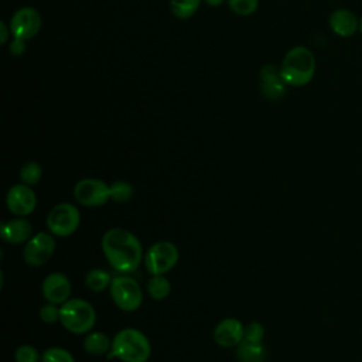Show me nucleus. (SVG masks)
Segmentation results:
<instances>
[{
    "mask_svg": "<svg viewBox=\"0 0 362 362\" xmlns=\"http://www.w3.org/2000/svg\"><path fill=\"white\" fill-rule=\"evenodd\" d=\"M100 246L107 263L120 274L136 272L144 257L139 238L123 228L107 229L102 236Z\"/></svg>",
    "mask_w": 362,
    "mask_h": 362,
    "instance_id": "nucleus-1",
    "label": "nucleus"
},
{
    "mask_svg": "<svg viewBox=\"0 0 362 362\" xmlns=\"http://www.w3.org/2000/svg\"><path fill=\"white\" fill-rule=\"evenodd\" d=\"M151 355V345L146 334L137 328H123L112 338L107 358H116L122 362H147Z\"/></svg>",
    "mask_w": 362,
    "mask_h": 362,
    "instance_id": "nucleus-2",
    "label": "nucleus"
},
{
    "mask_svg": "<svg viewBox=\"0 0 362 362\" xmlns=\"http://www.w3.org/2000/svg\"><path fill=\"white\" fill-rule=\"evenodd\" d=\"M315 74L314 54L305 47H293L283 58L280 75L287 85L304 86L311 82Z\"/></svg>",
    "mask_w": 362,
    "mask_h": 362,
    "instance_id": "nucleus-3",
    "label": "nucleus"
},
{
    "mask_svg": "<svg viewBox=\"0 0 362 362\" xmlns=\"http://www.w3.org/2000/svg\"><path fill=\"white\" fill-rule=\"evenodd\" d=\"M59 322L71 334H88L95 327L96 311L83 298H69L59 305Z\"/></svg>",
    "mask_w": 362,
    "mask_h": 362,
    "instance_id": "nucleus-4",
    "label": "nucleus"
},
{
    "mask_svg": "<svg viewBox=\"0 0 362 362\" xmlns=\"http://www.w3.org/2000/svg\"><path fill=\"white\" fill-rule=\"evenodd\" d=\"M109 293L116 307L126 313L139 310L143 303V290L139 281L129 274L115 276L112 279Z\"/></svg>",
    "mask_w": 362,
    "mask_h": 362,
    "instance_id": "nucleus-5",
    "label": "nucleus"
},
{
    "mask_svg": "<svg viewBox=\"0 0 362 362\" xmlns=\"http://www.w3.org/2000/svg\"><path fill=\"white\" fill-rule=\"evenodd\" d=\"M47 228L57 238H66L76 232L81 223V212L71 202H59L54 205L47 215Z\"/></svg>",
    "mask_w": 362,
    "mask_h": 362,
    "instance_id": "nucleus-6",
    "label": "nucleus"
},
{
    "mask_svg": "<svg viewBox=\"0 0 362 362\" xmlns=\"http://www.w3.org/2000/svg\"><path fill=\"white\" fill-rule=\"evenodd\" d=\"M180 259L178 247L170 240H158L153 243L144 253L143 263L146 270L154 274H165L175 267Z\"/></svg>",
    "mask_w": 362,
    "mask_h": 362,
    "instance_id": "nucleus-7",
    "label": "nucleus"
},
{
    "mask_svg": "<svg viewBox=\"0 0 362 362\" xmlns=\"http://www.w3.org/2000/svg\"><path fill=\"white\" fill-rule=\"evenodd\" d=\"M55 249V236L51 232H38L25 242L23 259L28 266L40 267L52 257Z\"/></svg>",
    "mask_w": 362,
    "mask_h": 362,
    "instance_id": "nucleus-8",
    "label": "nucleus"
},
{
    "mask_svg": "<svg viewBox=\"0 0 362 362\" xmlns=\"http://www.w3.org/2000/svg\"><path fill=\"white\" fill-rule=\"evenodd\" d=\"M74 198L83 206H102L110 201V185L99 178H82L74 187Z\"/></svg>",
    "mask_w": 362,
    "mask_h": 362,
    "instance_id": "nucleus-9",
    "label": "nucleus"
},
{
    "mask_svg": "<svg viewBox=\"0 0 362 362\" xmlns=\"http://www.w3.org/2000/svg\"><path fill=\"white\" fill-rule=\"evenodd\" d=\"M6 206L16 216H27L35 211L37 194L27 184H14L6 194Z\"/></svg>",
    "mask_w": 362,
    "mask_h": 362,
    "instance_id": "nucleus-10",
    "label": "nucleus"
},
{
    "mask_svg": "<svg viewBox=\"0 0 362 362\" xmlns=\"http://www.w3.org/2000/svg\"><path fill=\"white\" fill-rule=\"evenodd\" d=\"M41 30V16L33 7L18 8L10 20V33L14 38L27 41L38 34Z\"/></svg>",
    "mask_w": 362,
    "mask_h": 362,
    "instance_id": "nucleus-11",
    "label": "nucleus"
},
{
    "mask_svg": "<svg viewBox=\"0 0 362 362\" xmlns=\"http://www.w3.org/2000/svg\"><path fill=\"white\" fill-rule=\"evenodd\" d=\"M71 288H72L71 280L68 279L66 274L61 272L49 273L42 280V284H41L42 297L48 303H54L58 305L64 304L71 298Z\"/></svg>",
    "mask_w": 362,
    "mask_h": 362,
    "instance_id": "nucleus-12",
    "label": "nucleus"
},
{
    "mask_svg": "<svg viewBox=\"0 0 362 362\" xmlns=\"http://www.w3.org/2000/svg\"><path fill=\"white\" fill-rule=\"evenodd\" d=\"M243 338L245 325L238 318H223L214 328V341L222 348H236Z\"/></svg>",
    "mask_w": 362,
    "mask_h": 362,
    "instance_id": "nucleus-13",
    "label": "nucleus"
},
{
    "mask_svg": "<svg viewBox=\"0 0 362 362\" xmlns=\"http://www.w3.org/2000/svg\"><path fill=\"white\" fill-rule=\"evenodd\" d=\"M286 82L280 75V69L274 65H264L260 69V89L264 98L279 100L286 93Z\"/></svg>",
    "mask_w": 362,
    "mask_h": 362,
    "instance_id": "nucleus-14",
    "label": "nucleus"
},
{
    "mask_svg": "<svg viewBox=\"0 0 362 362\" xmlns=\"http://www.w3.org/2000/svg\"><path fill=\"white\" fill-rule=\"evenodd\" d=\"M0 235L4 242L10 245H20L33 236V226L27 219L17 216L1 225Z\"/></svg>",
    "mask_w": 362,
    "mask_h": 362,
    "instance_id": "nucleus-15",
    "label": "nucleus"
},
{
    "mask_svg": "<svg viewBox=\"0 0 362 362\" xmlns=\"http://www.w3.org/2000/svg\"><path fill=\"white\" fill-rule=\"evenodd\" d=\"M329 27L338 37L348 38L352 37L356 30H359V20L352 11L338 8L329 16Z\"/></svg>",
    "mask_w": 362,
    "mask_h": 362,
    "instance_id": "nucleus-16",
    "label": "nucleus"
},
{
    "mask_svg": "<svg viewBox=\"0 0 362 362\" xmlns=\"http://www.w3.org/2000/svg\"><path fill=\"white\" fill-rule=\"evenodd\" d=\"M112 339L100 331H90L83 338V349L92 356H102L110 352Z\"/></svg>",
    "mask_w": 362,
    "mask_h": 362,
    "instance_id": "nucleus-17",
    "label": "nucleus"
},
{
    "mask_svg": "<svg viewBox=\"0 0 362 362\" xmlns=\"http://www.w3.org/2000/svg\"><path fill=\"white\" fill-rule=\"evenodd\" d=\"M236 358L240 362H264L266 349L262 342H249L243 339L236 346Z\"/></svg>",
    "mask_w": 362,
    "mask_h": 362,
    "instance_id": "nucleus-18",
    "label": "nucleus"
},
{
    "mask_svg": "<svg viewBox=\"0 0 362 362\" xmlns=\"http://www.w3.org/2000/svg\"><path fill=\"white\" fill-rule=\"evenodd\" d=\"M147 293L156 301L165 300L171 293V283L165 274H154L147 281Z\"/></svg>",
    "mask_w": 362,
    "mask_h": 362,
    "instance_id": "nucleus-19",
    "label": "nucleus"
},
{
    "mask_svg": "<svg viewBox=\"0 0 362 362\" xmlns=\"http://www.w3.org/2000/svg\"><path fill=\"white\" fill-rule=\"evenodd\" d=\"M112 276L109 272L103 270V269H90L86 274H85V286L95 293H100L106 288L110 287L112 283Z\"/></svg>",
    "mask_w": 362,
    "mask_h": 362,
    "instance_id": "nucleus-20",
    "label": "nucleus"
},
{
    "mask_svg": "<svg viewBox=\"0 0 362 362\" xmlns=\"http://www.w3.org/2000/svg\"><path fill=\"white\" fill-rule=\"evenodd\" d=\"M199 4L201 0H170L171 11L180 20L192 17L197 13Z\"/></svg>",
    "mask_w": 362,
    "mask_h": 362,
    "instance_id": "nucleus-21",
    "label": "nucleus"
},
{
    "mask_svg": "<svg viewBox=\"0 0 362 362\" xmlns=\"http://www.w3.org/2000/svg\"><path fill=\"white\" fill-rule=\"evenodd\" d=\"M18 177H20V181L23 184H27V185L33 187V185L40 182V180L42 177V167L37 161H27L20 168Z\"/></svg>",
    "mask_w": 362,
    "mask_h": 362,
    "instance_id": "nucleus-22",
    "label": "nucleus"
},
{
    "mask_svg": "<svg viewBox=\"0 0 362 362\" xmlns=\"http://www.w3.org/2000/svg\"><path fill=\"white\" fill-rule=\"evenodd\" d=\"M133 185L129 181L117 180L110 184V199L117 204H124L133 197Z\"/></svg>",
    "mask_w": 362,
    "mask_h": 362,
    "instance_id": "nucleus-23",
    "label": "nucleus"
},
{
    "mask_svg": "<svg viewBox=\"0 0 362 362\" xmlns=\"http://www.w3.org/2000/svg\"><path fill=\"white\" fill-rule=\"evenodd\" d=\"M40 362H75L72 354L61 346H49L41 354Z\"/></svg>",
    "mask_w": 362,
    "mask_h": 362,
    "instance_id": "nucleus-24",
    "label": "nucleus"
},
{
    "mask_svg": "<svg viewBox=\"0 0 362 362\" xmlns=\"http://www.w3.org/2000/svg\"><path fill=\"white\" fill-rule=\"evenodd\" d=\"M14 361L16 362H40L41 355L38 354L37 348H34L30 344H23L17 346L14 352Z\"/></svg>",
    "mask_w": 362,
    "mask_h": 362,
    "instance_id": "nucleus-25",
    "label": "nucleus"
},
{
    "mask_svg": "<svg viewBox=\"0 0 362 362\" xmlns=\"http://www.w3.org/2000/svg\"><path fill=\"white\" fill-rule=\"evenodd\" d=\"M230 10L238 16H250L256 11L259 0H228Z\"/></svg>",
    "mask_w": 362,
    "mask_h": 362,
    "instance_id": "nucleus-26",
    "label": "nucleus"
},
{
    "mask_svg": "<svg viewBox=\"0 0 362 362\" xmlns=\"http://www.w3.org/2000/svg\"><path fill=\"white\" fill-rule=\"evenodd\" d=\"M38 315H40V320L44 324L52 325L57 321H59V305L47 301L44 305H41V308L38 311Z\"/></svg>",
    "mask_w": 362,
    "mask_h": 362,
    "instance_id": "nucleus-27",
    "label": "nucleus"
},
{
    "mask_svg": "<svg viewBox=\"0 0 362 362\" xmlns=\"http://www.w3.org/2000/svg\"><path fill=\"white\" fill-rule=\"evenodd\" d=\"M264 337V327L259 321H250L245 325V341L249 342H262Z\"/></svg>",
    "mask_w": 362,
    "mask_h": 362,
    "instance_id": "nucleus-28",
    "label": "nucleus"
},
{
    "mask_svg": "<svg viewBox=\"0 0 362 362\" xmlns=\"http://www.w3.org/2000/svg\"><path fill=\"white\" fill-rule=\"evenodd\" d=\"M24 51H25V41L18 40V38H14L13 42L10 44V52H11L13 55L18 57V55H21Z\"/></svg>",
    "mask_w": 362,
    "mask_h": 362,
    "instance_id": "nucleus-29",
    "label": "nucleus"
},
{
    "mask_svg": "<svg viewBox=\"0 0 362 362\" xmlns=\"http://www.w3.org/2000/svg\"><path fill=\"white\" fill-rule=\"evenodd\" d=\"M0 27H1V42L4 44L7 41V38H8V31H7V27H6V24L3 21L0 23Z\"/></svg>",
    "mask_w": 362,
    "mask_h": 362,
    "instance_id": "nucleus-30",
    "label": "nucleus"
},
{
    "mask_svg": "<svg viewBox=\"0 0 362 362\" xmlns=\"http://www.w3.org/2000/svg\"><path fill=\"white\" fill-rule=\"evenodd\" d=\"M225 0H205V3L208 6H212V7H216V6H221Z\"/></svg>",
    "mask_w": 362,
    "mask_h": 362,
    "instance_id": "nucleus-31",
    "label": "nucleus"
},
{
    "mask_svg": "<svg viewBox=\"0 0 362 362\" xmlns=\"http://www.w3.org/2000/svg\"><path fill=\"white\" fill-rule=\"evenodd\" d=\"M359 31H361V34H362V17H361V20H359Z\"/></svg>",
    "mask_w": 362,
    "mask_h": 362,
    "instance_id": "nucleus-32",
    "label": "nucleus"
}]
</instances>
